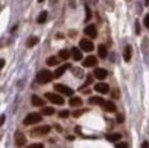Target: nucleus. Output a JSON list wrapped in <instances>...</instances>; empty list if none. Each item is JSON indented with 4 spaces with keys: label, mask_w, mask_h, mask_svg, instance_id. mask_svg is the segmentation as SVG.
Instances as JSON below:
<instances>
[{
    "label": "nucleus",
    "mask_w": 149,
    "mask_h": 148,
    "mask_svg": "<svg viewBox=\"0 0 149 148\" xmlns=\"http://www.w3.org/2000/svg\"><path fill=\"white\" fill-rule=\"evenodd\" d=\"M52 78H54L52 73L50 72V70H47V69H43V70H41V72L37 74V82H40L41 84H45V83L50 82Z\"/></svg>",
    "instance_id": "nucleus-1"
},
{
    "label": "nucleus",
    "mask_w": 149,
    "mask_h": 148,
    "mask_svg": "<svg viewBox=\"0 0 149 148\" xmlns=\"http://www.w3.org/2000/svg\"><path fill=\"white\" fill-rule=\"evenodd\" d=\"M59 56H60V59L66 60V59H69L72 55H70V51H68V50H61V51L59 52Z\"/></svg>",
    "instance_id": "nucleus-24"
},
{
    "label": "nucleus",
    "mask_w": 149,
    "mask_h": 148,
    "mask_svg": "<svg viewBox=\"0 0 149 148\" xmlns=\"http://www.w3.org/2000/svg\"><path fill=\"white\" fill-rule=\"evenodd\" d=\"M145 5H149V0H145Z\"/></svg>",
    "instance_id": "nucleus-40"
},
{
    "label": "nucleus",
    "mask_w": 149,
    "mask_h": 148,
    "mask_svg": "<svg viewBox=\"0 0 149 148\" xmlns=\"http://www.w3.org/2000/svg\"><path fill=\"white\" fill-rule=\"evenodd\" d=\"M106 138L110 142H116V140L121 139V134L120 133H113V134H107Z\"/></svg>",
    "instance_id": "nucleus-22"
},
{
    "label": "nucleus",
    "mask_w": 149,
    "mask_h": 148,
    "mask_svg": "<svg viewBox=\"0 0 149 148\" xmlns=\"http://www.w3.org/2000/svg\"><path fill=\"white\" fill-rule=\"evenodd\" d=\"M131 52H133V49H131L130 45H127L124 50V60L125 61H130L131 59Z\"/></svg>",
    "instance_id": "nucleus-16"
},
{
    "label": "nucleus",
    "mask_w": 149,
    "mask_h": 148,
    "mask_svg": "<svg viewBox=\"0 0 149 148\" xmlns=\"http://www.w3.org/2000/svg\"><path fill=\"white\" fill-rule=\"evenodd\" d=\"M31 101H32V105H33V106H37V107L43 106V103H45L42 98H40V97H38V96H36V95H33V96H32Z\"/></svg>",
    "instance_id": "nucleus-18"
},
{
    "label": "nucleus",
    "mask_w": 149,
    "mask_h": 148,
    "mask_svg": "<svg viewBox=\"0 0 149 148\" xmlns=\"http://www.w3.org/2000/svg\"><path fill=\"white\" fill-rule=\"evenodd\" d=\"M94 77L97 79H104L107 77V70L103 68H97L94 69Z\"/></svg>",
    "instance_id": "nucleus-12"
},
{
    "label": "nucleus",
    "mask_w": 149,
    "mask_h": 148,
    "mask_svg": "<svg viewBox=\"0 0 149 148\" xmlns=\"http://www.w3.org/2000/svg\"><path fill=\"white\" fill-rule=\"evenodd\" d=\"M4 65H5V60L4 59H0V70L4 68Z\"/></svg>",
    "instance_id": "nucleus-35"
},
{
    "label": "nucleus",
    "mask_w": 149,
    "mask_h": 148,
    "mask_svg": "<svg viewBox=\"0 0 149 148\" xmlns=\"http://www.w3.org/2000/svg\"><path fill=\"white\" fill-rule=\"evenodd\" d=\"M37 42H38V37H36V36H31L28 40H27L26 46H27V47H33L35 45H37Z\"/></svg>",
    "instance_id": "nucleus-19"
},
{
    "label": "nucleus",
    "mask_w": 149,
    "mask_h": 148,
    "mask_svg": "<svg viewBox=\"0 0 149 148\" xmlns=\"http://www.w3.org/2000/svg\"><path fill=\"white\" fill-rule=\"evenodd\" d=\"M117 121L118 123H123L124 121V116L123 115H117Z\"/></svg>",
    "instance_id": "nucleus-37"
},
{
    "label": "nucleus",
    "mask_w": 149,
    "mask_h": 148,
    "mask_svg": "<svg viewBox=\"0 0 149 148\" xmlns=\"http://www.w3.org/2000/svg\"><path fill=\"white\" fill-rule=\"evenodd\" d=\"M70 55H72V58H73L74 60H77V61H79V60L83 58L82 52H80V50L78 49V47H73L72 51H70Z\"/></svg>",
    "instance_id": "nucleus-14"
},
{
    "label": "nucleus",
    "mask_w": 149,
    "mask_h": 148,
    "mask_svg": "<svg viewBox=\"0 0 149 148\" xmlns=\"http://www.w3.org/2000/svg\"><path fill=\"white\" fill-rule=\"evenodd\" d=\"M79 45H80V49L84 50V51H92V50L94 49V46H93V42H91L89 40H86V38H83V40H80V42H79Z\"/></svg>",
    "instance_id": "nucleus-6"
},
{
    "label": "nucleus",
    "mask_w": 149,
    "mask_h": 148,
    "mask_svg": "<svg viewBox=\"0 0 149 148\" xmlns=\"http://www.w3.org/2000/svg\"><path fill=\"white\" fill-rule=\"evenodd\" d=\"M46 64L50 66L57 65V64H59V58H56V56H50V58L46 59Z\"/></svg>",
    "instance_id": "nucleus-21"
},
{
    "label": "nucleus",
    "mask_w": 149,
    "mask_h": 148,
    "mask_svg": "<svg viewBox=\"0 0 149 148\" xmlns=\"http://www.w3.org/2000/svg\"><path fill=\"white\" fill-rule=\"evenodd\" d=\"M28 148H43V146L41 143H35V144H32V146H29Z\"/></svg>",
    "instance_id": "nucleus-31"
},
{
    "label": "nucleus",
    "mask_w": 149,
    "mask_h": 148,
    "mask_svg": "<svg viewBox=\"0 0 149 148\" xmlns=\"http://www.w3.org/2000/svg\"><path fill=\"white\" fill-rule=\"evenodd\" d=\"M84 33H86L87 36H89L91 38H96V37H97V28L93 24L87 26L86 29H84Z\"/></svg>",
    "instance_id": "nucleus-9"
},
{
    "label": "nucleus",
    "mask_w": 149,
    "mask_h": 148,
    "mask_svg": "<svg viewBox=\"0 0 149 148\" xmlns=\"http://www.w3.org/2000/svg\"><path fill=\"white\" fill-rule=\"evenodd\" d=\"M42 120V116L40 114H36V112H32V114H28L24 120H23V124L24 125H33V124H37Z\"/></svg>",
    "instance_id": "nucleus-2"
},
{
    "label": "nucleus",
    "mask_w": 149,
    "mask_h": 148,
    "mask_svg": "<svg viewBox=\"0 0 149 148\" xmlns=\"http://www.w3.org/2000/svg\"><path fill=\"white\" fill-rule=\"evenodd\" d=\"M49 132H50V126L43 125V126H38L36 129H33L31 134H32V137H41V135H46Z\"/></svg>",
    "instance_id": "nucleus-4"
},
{
    "label": "nucleus",
    "mask_w": 149,
    "mask_h": 148,
    "mask_svg": "<svg viewBox=\"0 0 149 148\" xmlns=\"http://www.w3.org/2000/svg\"><path fill=\"white\" fill-rule=\"evenodd\" d=\"M91 17H92V13H91V9L89 6L86 5V22H88L91 19Z\"/></svg>",
    "instance_id": "nucleus-28"
},
{
    "label": "nucleus",
    "mask_w": 149,
    "mask_h": 148,
    "mask_svg": "<svg viewBox=\"0 0 149 148\" xmlns=\"http://www.w3.org/2000/svg\"><path fill=\"white\" fill-rule=\"evenodd\" d=\"M92 82H93V78L91 77V74H89V75H87V80H86V83H84V84L82 86V89H83V88H86V87H88Z\"/></svg>",
    "instance_id": "nucleus-27"
},
{
    "label": "nucleus",
    "mask_w": 149,
    "mask_h": 148,
    "mask_svg": "<svg viewBox=\"0 0 149 148\" xmlns=\"http://www.w3.org/2000/svg\"><path fill=\"white\" fill-rule=\"evenodd\" d=\"M42 1H45V0H38V3H42Z\"/></svg>",
    "instance_id": "nucleus-41"
},
{
    "label": "nucleus",
    "mask_w": 149,
    "mask_h": 148,
    "mask_svg": "<svg viewBox=\"0 0 149 148\" xmlns=\"http://www.w3.org/2000/svg\"><path fill=\"white\" fill-rule=\"evenodd\" d=\"M144 26L147 27V28H149V14L144 17Z\"/></svg>",
    "instance_id": "nucleus-30"
},
{
    "label": "nucleus",
    "mask_w": 149,
    "mask_h": 148,
    "mask_svg": "<svg viewBox=\"0 0 149 148\" xmlns=\"http://www.w3.org/2000/svg\"><path fill=\"white\" fill-rule=\"evenodd\" d=\"M47 19V12L46 10H42L41 14L38 15V18H37V23H45Z\"/></svg>",
    "instance_id": "nucleus-23"
},
{
    "label": "nucleus",
    "mask_w": 149,
    "mask_h": 148,
    "mask_svg": "<svg viewBox=\"0 0 149 148\" xmlns=\"http://www.w3.org/2000/svg\"><path fill=\"white\" fill-rule=\"evenodd\" d=\"M112 97H113V98H118V91L117 89H115L112 92Z\"/></svg>",
    "instance_id": "nucleus-34"
},
{
    "label": "nucleus",
    "mask_w": 149,
    "mask_h": 148,
    "mask_svg": "<svg viewBox=\"0 0 149 148\" xmlns=\"http://www.w3.org/2000/svg\"><path fill=\"white\" fill-rule=\"evenodd\" d=\"M82 103H83V101H82L80 97H72V98L69 100V105L70 106H74V107L82 106Z\"/></svg>",
    "instance_id": "nucleus-17"
},
{
    "label": "nucleus",
    "mask_w": 149,
    "mask_h": 148,
    "mask_svg": "<svg viewBox=\"0 0 149 148\" xmlns=\"http://www.w3.org/2000/svg\"><path fill=\"white\" fill-rule=\"evenodd\" d=\"M14 139H15V144L18 147H23V146H26V143H27V138L24 137V134L21 133V132L15 133Z\"/></svg>",
    "instance_id": "nucleus-7"
},
{
    "label": "nucleus",
    "mask_w": 149,
    "mask_h": 148,
    "mask_svg": "<svg viewBox=\"0 0 149 148\" xmlns=\"http://www.w3.org/2000/svg\"><path fill=\"white\" fill-rule=\"evenodd\" d=\"M88 102H89V103H93V105H100V106H102L103 103H104V100L102 98V97H100V96H93V97H89Z\"/></svg>",
    "instance_id": "nucleus-13"
},
{
    "label": "nucleus",
    "mask_w": 149,
    "mask_h": 148,
    "mask_svg": "<svg viewBox=\"0 0 149 148\" xmlns=\"http://www.w3.org/2000/svg\"><path fill=\"white\" fill-rule=\"evenodd\" d=\"M73 72H74V75L78 77V78L83 77V70L80 69V68H74V69H73Z\"/></svg>",
    "instance_id": "nucleus-26"
},
{
    "label": "nucleus",
    "mask_w": 149,
    "mask_h": 148,
    "mask_svg": "<svg viewBox=\"0 0 149 148\" xmlns=\"http://www.w3.org/2000/svg\"><path fill=\"white\" fill-rule=\"evenodd\" d=\"M69 111H68V110H64V111H60V112H59V116L60 117H63V119H65V117H68V116H69Z\"/></svg>",
    "instance_id": "nucleus-29"
},
{
    "label": "nucleus",
    "mask_w": 149,
    "mask_h": 148,
    "mask_svg": "<svg viewBox=\"0 0 149 148\" xmlns=\"http://www.w3.org/2000/svg\"><path fill=\"white\" fill-rule=\"evenodd\" d=\"M69 68H70L69 64H64V65H61L60 68H57L55 70V73H54V78H60V77L66 72V69H69Z\"/></svg>",
    "instance_id": "nucleus-11"
},
{
    "label": "nucleus",
    "mask_w": 149,
    "mask_h": 148,
    "mask_svg": "<svg viewBox=\"0 0 149 148\" xmlns=\"http://www.w3.org/2000/svg\"><path fill=\"white\" fill-rule=\"evenodd\" d=\"M55 91L59 93H63L65 96H73L74 91L68 86H64V84H55Z\"/></svg>",
    "instance_id": "nucleus-5"
},
{
    "label": "nucleus",
    "mask_w": 149,
    "mask_h": 148,
    "mask_svg": "<svg viewBox=\"0 0 149 148\" xmlns=\"http://www.w3.org/2000/svg\"><path fill=\"white\" fill-rule=\"evenodd\" d=\"M141 148H149V143L148 142H143V144H141Z\"/></svg>",
    "instance_id": "nucleus-38"
},
{
    "label": "nucleus",
    "mask_w": 149,
    "mask_h": 148,
    "mask_svg": "<svg viewBox=\"0 0 149 148\" xmlns=\"http://www.w3.org/2000/svg\"><path fill=\"white\" fill-rule=\"evenodd\" d=\"M4 121H5V116H4V115H1V116H0V126H1L3 124H4Z\"/></svg>",
    "instance_id": "nucleus-36"
},
{
    "label": "nucleus",
    "mask_w": 149,
    "mask_h": 148,
    "mask_svg": "<svg viewBox=\"0 0 149 148\" xmlns=\"http://www.w3.org/2000/svg\"><path fill=\"white\" fill-rule=\"evenodd\" d=\"M83 65L86 66V68H91V66L97 65V58L96 56H93V55L87 56V58L84 59V61H83Z\"/></svg>",
    "instance_id": "nucleus-8"
},
{
    "label": "nucleus",
    "mask_w": 149,
    "mask_h": 148,
    "mask_svg": "<svg viewBox=\"0 0 149 148\" xmlns=\"http://www.w3.org/2000/svg\"><path fill=\"white\" fill-rule=\"evenodd\" d=\"M54 112H55L54 107H43V109H42V114H43V115H52Z\"/></svg>",
    "instance_id": "nucleus-25"
},
{
    "label": "nucleus",
    "mask_w": 149,
    "mask_h": 148,
    "mask_svg": "<svg viewBox=\"0 0 149 148\" xmlns=\"http://www.w3.org/2000/svg\"><path fill=\"white\" fill-rule=\"evenodd\" d=\"M136 33L139 35V33H140V28H139V23L136 22Z\"/></svg>",
    "instance_id": "nucleus-39"
},
{
    "label": "nucleus",
    "mask_w": 149,
    "mask_h": 148,
    "mask_svg": "<svg viewBox=\"0 0 149 148\" xmlns=\"http://www.w3.org/2000/svg\"><path fill=\"white\" fill-rule=\"evenodd\" d=\"M116 148H127V144L126 143H118Z\"/></svg>",
    "instance_id": "nucleus-33"
},
{
    "label": "nucleus",
    "mask_w": 149,
    "mask_h": 148,
    "mask_svg": "<svg viewBox=\"0 0 149 148\" xmlns=\"http://www.w3.org/2000/svg\"><path fill=\"white\" fill-rule=\"evenodd\" d=\"M94 89H96L98 93H108L110 92V87H108L107 83H97V84L94 86Z\"/></svg>",
    "instance_id": "nucleus-10"
},
{
    "label": "nucleus",
    "mask_w": 149,
    "mask_h": 148,
    "mask_svg": "<svg viewBox=\"0 0 149 148\" xmlns=\"http://www.w3.org/2000/svg\"><path fill=\"white\" fill-rule=\"evenodd\" d=\"M82 114H83V111H75V112H73V116L74 117H79Z\"/></svg>",
    "instance_id": "nucleus-32"
},
{
    "label": "nucleus",
    "mask_w": 149,
    "mask_h": 148,
    "mask_svg": "<svg viewBox=\"0 0 149 148\" xmlns=\"http://www.w3.org/2000/svg\"><path fill=\"white\" fill-rule=\"evenodd\" d=\"M102 107L106 111H108V112H115V111H116V106H115V103L111 102V101H104Z\"/></svg>",
    "instance_id": "nucleus-15"
},
{
    "label": "nucleus",
    "mask_w": 149,
    "mask_h": 148,
    "mask_svg": "<svg viewBox=\"0 0 149 148\" xmlns=\"http://www.w3.org/2000/svg\"><path fill=\"white\" fill-rule=\"evenodd\" d=\"M98 55H100V58H102V59H104L107 56V47L104 45L98 46Z\"/></svg>",
    "instance_id": "nucleus-20"
},
{
    "label": "nucleus",
    "mask_w": 149,
    "mask_h": 148,
    "mask_svg": "<svg viewBox=\"0 0 149 148\" xmlns=\"http://www.w3.org/2000/svg\"><path fill=\"white\" fill-rule=\"evenodd\" d=\"M46 98L50 101V102H52V103H55V105H63L64 103V98L60 95H56V93H50V92H47L46 93Z\"/></svg>",
    "instance_id": "nucleus-3"
}]
</instances>
